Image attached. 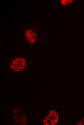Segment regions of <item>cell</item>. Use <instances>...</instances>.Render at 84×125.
<instances>
[{"mask_svg":"<svg viewBox=\"0 0 84 125\" xmlns=\"http://www.w3.org/2000/svg\"><path fill=\"white\" fill-rule=\"evenodd\" d=\"M27 60L24 57H16L12 59L9 63V68L11 71L15 72H22L28 67Z\"/></svg>","mask_w":84,"mask_h":125,"instance_id":"6da1fadb","label":"cell"},{"mask_svg":"<svg viewBox=\"0 0 84 125\" xmlns=\"http://www.w3.org/2000/svg\"><path fill=\"white\" fill-rule=\"evenodd\" d=\"M25 37L28 43L31 44H35L38 40L35 33L31 29H28L26 31L25 33Z\"/></svg>","mask_w":84,"mask_h":125,"instance_id":"7a4b0ae2","label":"cell"},{"mask_svg":"<svg viewBox=\"0 0 84 125\" xmlns=\"http://www.w3.org/2000/svg\"><path fill=\"white\" fill-rule=\"evenodd\" d=\"M73 2V0H60V2L63 6H67L71 4Z\"/></svg>","mask_w":84,"mask_h":125,"instance_id":"3957f363","label":"cell"}]
</instances>
